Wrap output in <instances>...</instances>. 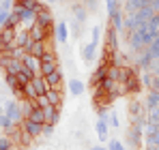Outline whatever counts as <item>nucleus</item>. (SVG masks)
Returning a JSON list of instances; mask_svg holds the SVG:
<instances>
[{"instance_id":"obj_1","label":"nucleus","mask_w":159,"mask_h":150,"mask_svg":"<svg viewBox=\"0 0 159 150\" xmlns=\"http://www.w3.org/2000/svg\"><path fill=\"white\" fill-rule=\"evenodd\" d=\"M2 112L7 114V118H9L13 125H22L24 114H22V109H20V101H17V99L4 101V103H2Z\"/></svg>"},{"instance_id":"obj_2","label":"nucleus","mask_w":159,"mask_h":150,"mask_svg":"<svg viewBox=\"0 0 159 150\" xmlns=\"http://www.w3.org/2000/svg\"><path fill=\"white\" fill-rule=\"evenodd\" d=\"M125 144H127L131 150L144 148V131H142L140 126L129 125V131H127V135H125Z\"/></svg>"},{"instance_id":"obj_3","label":"nucleus","mask_w":159,"mask_h":150,"mask_svg":"<svg viewBox=\"0 0 159 150\" xmlns=\"http://www.w3.org/2000/svg\"><path fill=\"white\" fill-rule=\"evenodd\" d=\"M15 34H17V28H9V26L0 28V51L15 47Z\"/></svg>"},{"instance_id":"obj_4","label":"nucleus","mask_w":159,"mask_h":150,"mask_svg":"<svg viewBox=\"0 0 159 150\" xmlns=\"http://www.w3.org/2000/svg\"><path fill=\"white\" fill-rule=\"evenodd\" d=\"M93 90H95V92H93V107H95V109H99V107H110V105L116 101L110 92H106L101 86H97V88H93Z\"/></svg>"},{"instance_id":"obj_5","label":"nucleus","mask_w":159,"mask_h":150,"mask_svg":"<svg viewBox=\"0 0 159 150\" xmlns=\"http://www.w3.org/2000/svg\"><path fill=\"white\" fill-rule=\"evenodd\" d=\"M37 22H39L41 26H45V30H48V37H50V34L54 32V26H56V24H54L52 9H50V7H43V9L37 13Z\"/></svg>"},{"instance_id":"obj_6","label":"nucleus","mask_w":159,"mask_h":150,"mask_svg":"<svg viewBox=\"0 0 159 150\" xmlns=\"http://www.w3.org/2000/svg\"><path fill=\"white\" fill-rule=\"evenodd\" d=\"M107 77V64H103V62H99L97 64V69L93 71V75H90V82H88V86L90 88H97L103 79Z\"/></svg>"},{"instance_id":"obj_7","label":"nucleus","mask_w":159,"mask_h":150,"mask_svg":"<svg viewBox=\"0 0 159 150\" xmlns=\"http://www.w3.org/2000/svg\"><path fill=\"white\" fill-rule=\"evenodd\" d=\"M54 39H56V43L67 45V41H69V26H67V22H58L54 26Z\"/></svg>"},{"instance_id":"obj_8","label":"nucleus","mask_w":159,"mask_h":150,"mask_svg":"<svg viewBox=\"0 0 159 150\" xmlns=\"http://www.w3.org/2000/svg\"><path fill=\"white\" fill-rule=\"evenodd\" d=\"M28 34H30V39H32V41H48V39H50V37H48L45 26H41L39 22H34V24L28 28Z\"/></svg>"},{"instance_id":"obj_9","label":"nucleus","mask_w":159,"mask_h":150,"mask_svg":"<svg viewBox=\"0 0 159 150\" xmlns=\"http://www.w3.org/2000/svg\"><path fill=\"white\" fill-rule=\"evenodd\" d=\"M22 129L30 133L32 137H41L43 135V125H39V122H34V120H30V118H24L22 120Z\"/></svg>"},{"instance_id":"obj_10","label":"nucleus","mask_w":159,"mask_h":150,"mask_svg":"<svg viewBox=\"0 0 159 150\" xmlns=\"http://www.w3.org/2000/svg\"><path fill=\"white\" fill-rule=\"evenodd\" d=\"M45 79H48V86H50V88H56V90H60V88H62V79H65V73H62V69H56L54 73L45 75Z\"/></svg>"},{"instance_id":"obj_11","label":"nucleus","mask_w":159,"mask_h":150,"mask_svg":"<svg viewBox=\"0 0 159 150\" xmlns=\"http://www.w3.org/2000/svg\"><path fill=\"white\" fill-rule=\"evenodd\" d=\"M71 11H73V20H75V22H80V24L86 22V17H88V9H86L84 2H80V0H78V2L71 7Z\"/></svg>"},{"instance_id":"obj_12","label":"nucleus","mask_w":159,"mask_h":150,"mask_svg":"<svg viewBox=\"0 0 159 150\" xmlns=\"http://www.w3.org/2000/svg\"><path fill=\"white\" fill-rule=\"evenodd\" d=\"M146 114V107H144V103L142 101H131L129 103V120H133V118H140V116H144Z\"/></svg>"},{"instance_id":"obj_13","label":"nucleus","mask_w":159,"mask_h":150,"mask_svg":"<svg viewBox=\"0 0 159 150\" xmlns=\"http://www.w3.org/2000/svg\"><path fill=\"white\" fill-rule=\"evenodd\" d=\"M106 47L112 51H118V32L114 28H107L106 32Z\"/></svg>"},{"instance_id":"obj_14","label":"nucleus","mask_w":159,"mask_h":150,"mask_svg":"<svg viewBox=\"0 0 159 150\" xmlns=\"http://www.w3.org/2000/svg\"><path fill=\"white\" fill-rule=\"evenodd\" d=\"M24 67L30 69L34 75H41V58H34V56L26 54V58H24Z\"/></svg>"},{"instance_id":"obj_15","label":"nucleus","mask_w":159,"mask_h":150,"mask_svg":"<svg viewBox=\"0 0 159 150\" xmlns=\"http://www.w3.org/2000/svg\"><path fill=\"white\" fill-rule=\"evenodd\" d=\"M58 120H60V107H56V105H48V107H45V122H50V125H58Z\"/></svg>"},{"instance_id":"obj_16","label":"nucleus","mask_w":159,"mask_h":150,"mask_svg":"<svg viewBox=\"0 0 159 150\" xmlns=\"http://www.w3.org/2000/svg\"><path fill=\"white\" fill-rule=\"evenodd\" d=\"M15 45H20V47H30L32 45V39H30V34H28V30H17V34H15Z\"/></svg>"},{"instance_id":"obj_17","label":"nucleus","mask_w":159,"mask_h":150,"mask_svg":"<svg viewBox=\"0 0 159 150\" xmlns=\"http://www.w3.org/2000/svg\"><path fill=\"white\" fill-rule=\"evenodd\" d=\"M32 86L37 88V92H39V95H45V92L50 90V86H48V79H45L43 75H34V77H32Z\"/></svg>"},{"instance_id":"obj_18","label":"nucleus","mask_w":159,"mask_h":150,"mask_svg":"<svg viewBox=\"0 0 159 150\" xmlns=\"http://www.w3.org/2000/svg\"><path fill=\"white\" fill-rule=\"evenodd\" d=\"M45 97H48V101H50V105H56V107H60V105H62V90L50 88V90L45 92Z\"/></svg>"},{"instance_id":"obj_19","label":"nucleus","mask_w":159,"mask_h":150,"mask_svg":"<svg viewBox=\"0 0 159 150\" xmlns=\"http://www.w3.org/2000/svg\"><path fill=\"white\" fill-rule=\"evenodd\" d=\"M56 69H60V62H58V60H41V75H43V77L54 73Z\"/></svg>"},{"instance_id":"obj_20","label":"nucleus","mask_w":159,"mask_h":150,"mask_svg":"<svg viewBox=\"0 0 159 150\" xmlns=\"http://www.w3.org/2000/svg\"><path fill=\"white\" fill-rule=\"evenodd\" d=\"M95 54H97V43H95V41H90V43H86V45H84L82 56H84V60H86V62H93V60H95Z\"/></svg>"},{"instance_id":"obj_21","label":"nucleus","mask_w":159,"mask_h":150,"mask_svg":"<svg viewBox=\"0 0 159 150\" xmlns=\"http://www.w3.org/2000/svg\"><path fill=\"white\" fill-rule=\"evenodd\" d=\"M144 107H146V109L159 107V90H148V95H146V99H144Z\"/></svg>"},{"instance_id":"obj_22","label":"nucleus","mask_w":159,"mask_h":150,"mask_svg":"<svg viewBox=\"0 0 159 150\" xmlns=\"http://www.w3.org/2000/svg\"><path fill=\"white\" fill-rule=\"evenodd\" d=\"M95 131H97V135H99V139H101V142H107V131H110V125H107L103 118H99V120H97Z\"/></svg>"},{"instance_id":"obj_23","label":"nucleus","mask_w":159,"mask_h":150,"mask_svg":"<svg viewBox=\"0 0 159 150\" xmlns=\"http://www.w3.org/2000/svg\"><path fill=\"white\" fill-rule=\"evenodd\" d=\"M28 118L34 120V122H39V125H43V122H45V109H43V107H34Z\"/></svg>"},{"instance_id":"obj_24","label":"nucleus","mask_w":159,"mask_h":150,"mask_svg":"<svg viewBox=\"0 0 159 150\" xmlns=\"http://www.w3.org/2000/svg\"><path fill=\"white\" fill-rule=\"evenodd\" d=\"M69 90H71L73 97H80V95L84 92V84H82L80 79H69Z\"/></svg>"},{"instance_id":"obj_25","label":"nucleus","mask_w":159,"mask_h":150,"mask_svg":"<svg viewBox=\"0 0 159 150\" xmlns=\"http://www.w3.org/2000/svg\"><path fill=\"white\" fill-rule=\"evenodd\" d=\"M140 7H142V0H127V2H125V11H123V13H125V15H131V13H135Z\"/></svg>"},{"instance_id":"obj_26","label":"nucleus","mask_w":159,"mask_h":150,"mask_svg":"<svg viewBox=\"0 0 159 150\" xmlns=\"http://www.w3.org/2000/svg\"><path fill=\"white\" fill-rule=\"evenodd\" d=\"M32 77H34V73H32L30 69H26V67H24V69H22V71L17 73V82H20L22 86H24V84H28V82L32 79Z\"/></svg>"},{"instance_id":"obj_27","label":"nucleus","mask_w":159,"mask_h":150,"mask_svg":"<svg viewBox=\"0 0 159 150\" xmlns=\"http://www.w3.org/2000/svg\"><path fill=\"white\" fill-rule=\"evenodd\" d=\"M24 95H26V99H30V101H34L37 97H39V92H37V88L32 86V79H30L28 84H24Z\"/></svg>"},{"instance_id":"obj_28","label":"nucleus","mask_w":159,"mask_h":150,"mask_svg":"<svg viewBox=\"0 0 159 150\" xmlns=\"http://www.w3.org/2000/svg\"><path fill=\"white\" fill-rule=\"evenodd\" d=\"M106 122H107L110 126H114V129H118V126H120V120H118V116H116V112H110V109H107Z\"/></svg>"},{"instance_id":"obj_29","label":"nucleus","mask_w":159,"mask_h":150,"mask_svg":"<svg viewBox=\"0 0 159 150\" xmlns=\"http://www.w3.org/2000/svg\"><path fill=\"white\" fill-rule=\"evenodd\" d=\"M15 148V144L11 142V137L9 135H0V150H13Z\"/></svg>"},{"instance_id":"obj_30","label":"nucleus","mask_w":159,"mask_h":150,"mask_svg":"<svg viewBox=\"0 0 159 150\" xmlns=\"http://www.w3.org/2000/svg\"><path fill=\"white\" fill-rule=\"evenodd\" d=\"M4 84H7V88H15L20 82H17V75H11V73H4Z\"/></svg>"},{"instance_id":"obj_31","label":"nucleus","mask_w":159,"mask_h":150,"mask_svg":"<svg viewBox=\"0 0 159 150\" xmlns=\"http://www.w3.org/2000/svg\"><path fill=\"white\" fill-rule=\"evenodd\" d=\"M107 150H127V148H125V144L118 142V139H107Z\"/></svg>"},{"instance_id":"obj_32","label":"nucleus","mask_w":159,"mask_h":150,"mask_svg":"<svg viewBox=\"0 0 159 150\" xmlns=\"http://www.w3.org/2000/svg\"><path fill=\"white\" fill-rule=\"evenodd\" d=\"M48 105H50V101H48V97H45V95H39V97L34 99V107H43V109H45Z\"/></svg>"},{"instance_id":"obj_33","label":"nucleus","mask_w":159,"mask_h":150,"mask_svg":"<svg viewBox=\"0 0 159 150\" xmlns=\"http://www.w3.org/2000/svg\"><path fill=\"white\" fill-rule=\"evenodd\" d=\"M11 126H13V122H11V120L7 118V114L2 112V114H0V129H4V131H9Z\"/></svg>"},{"instance_id":"obj_34","label":"nucleus","mask_w":159,"mask_h":150,"mask_svg":"<svg viewBox=\"0 0 159 150\" xmlns=\"http://www.w3.org/2000/svg\"><path fill=\"white\" fill-rule=\"evenodd\" d=\"M106 7H107V17L118 9V0H106Z\"/></svg>"},{"instance_id":"obj_35","label":"nucleus","mask_w":159,"mask_h":150,"mask_svg":"<svg viewBox=\"0 0 159 150\" xmlns=\"http://www.w3.org/2000/svg\"><path fill=\"white\" fill-rule=\"evenodd\" d=\"M148 71L153 75H159V58H153L151 60V64H148Z\"/></svg>"},{"instance_id":"obj_36","label":"nucleus","mask_w":159,"mask_h":150,"mask_svg":"<svg viewBox=\"0 0 159 150\" xmlns=\"http://www.w3.org/2000/svg\"><path fill=\"white\" fill-rule=\"evenodd\" d=\"M54 126H56V125L43 122V135H45V137H52V135H54Z\"/></svg>"},{"instance_id":"obj_37","label":"nucleus","mask_w":159,"mask_h":150,"mask_svg":"<svg viewBox=\"0 0 159 150\" xmlns=\"http://www.w3.org/2000/svg\"><path fill=\"white\" fill-rule=\"evenodd\" d=\"M90 34H93V41L97 43V41H99V37H101V26H95V28L90 30Z\"/></svg>"},{"instance_id":"obj_38","label":"nucleus","mask_w":159,"mask_h":150,"mask_svg":"<svg viewBox=\"0 0 159 150\" xmlns=\"http://www.w3.org/2000/svg\"><path fill=\"white\" fill-rule=\"evenodd\" d=\"M0 9L2 11H11L13 9V0H0Z\"/></svg>"},{"instance_id":"obj_39","label":"nucleus","mask_w":159,"mask_h":150,"mask_svg":"<svg viewBox=\"0 0 159 150\" xmlns=\"http://www.w3.org/2000/svg\"><path fill=\"white\" fill-rule=\"evenodd\" d=\"M9 13H11V11H2V9H0V28L4 26V22H7V17H9Z\"/></svg>"},{"instance_id":"obj_40","label":"nucleus","mask_w":159,"mask_h":150,"mask_svg":"<svg viewBox=\"0 0 159 150\" xmlns=\"http://www.w3.org/2000/svg\"><path fill=\"white\" fill-rule=\"evenodd\" d=\"M144 150H159V146H144Z\"/></svg>"},{"instance_id":"obj_41","label":"nucleus","mask_w":159,"mask_h":150,"mask_svg":"<svg viewBox=\"0 0 159 150\" xmlns=\"http://www.w3.org/2000/svg\"><path fill=\"white\" fill-rule=\"evenodd\" d=\"M90 150H107V148H106V146H93Z\"/></svg>"},{"instance_id":"obj_42","label":"nucleus","mask_w":159,"mask_h":150,"mask_svg":"<svg viewBox=\"0 0 159 150\" xmlns=\"http://www.w3.org/2000/svg\"><path fill=\"white\" fill-rule=\"evenodd\" d=\"M22 150H37V148H32V146H30V148H22Z\"/></svg>"},{"instance_id":"obj_43","label":"nucleus","mask_w":159,"mask_h":150,"mask_svg":"<svg viewBox=\"0 0 159 150\" xmlns=\"http://www.w3.org/2000/svg\"><path fill=\"white\" fill-rule=\"evenodd\" d=\"M0 114H2V101H0Z\"/></svg>"},{"instance_id":"obj_44","label":"nucleus","mask_w":159,"mask_h":150,"mask_svg":"<svg viewBox=\"0 0 159 150\" xmlns=\"http://www.w3.org/2000/svg\"><path fill=\"white\" fill-rule=\"evenodd\" d=\"M56 2H67V0H56Z\"/></svg>"},{"instance_id":"obj_45","label":"nucleus","mask_w":159,"mask_h":150,"mask_svg":"<svg viewBox=\"0 0 159 150\" xmlns=\"http://www.w3.org/2000/svg\"><path fill=\"white\" fill-rule=\"evenodd\" d=\"M80 2H86V0H80Z\"/></svg>"}]
</instances>
